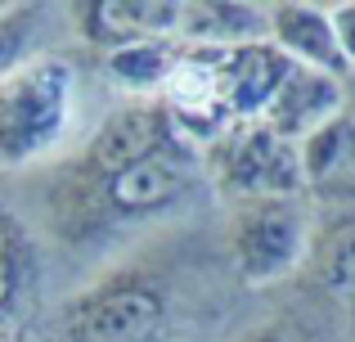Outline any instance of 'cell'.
<instances>
[{"label": "cell", "mask_w": 355, "mask_h": 342, "mask_svg": "<svg viewBox=\"0 0 355 342\" xmlns=\"http://www.w3.org/2000/svg\"><path fill=\"white\" fill-rule=\"evenodd\" d=\"M77 122V68L63 54H32L0 72V171L27 167L68 140Z\"/></svg>", "instance_id": "obj_1"}, {"label": "cell", "mask_w": 355, "mask_h": 342, "mask_svg": "<svg viewBox=\"0 0 355 342\" xmlns=\"http://www.w3.org/2000/svg\"><path fill=\"white\" fill-rule=\"evenodd\" d=\"M311 216L302 198H243L230 216V262L248 289L288 280L311 257Z\"/></svg>", "instance_id": "obj_2"}, {"label": "cell", "mask_w": 355, "mask_h": 342, "mask_svg": "<svg viewBox=\"0 0 355 342\" xmlns=\"http://www.w3.org/2000/svg\"><path fill=\"white\" fill-rule=\"evenodd\" d=\"M211 180L243 198H302V162L297 144L275 135L266 122H234L202 149Z\"/></svg>", "instance_id": "obj_3"}, {"label": "cell", "mask_w": 355, "mask_h": 342, "mask_svg": "<svg viewBox=\"0 0 355 342\" xmlns=\"http://www.w3.org/2000/svg\"><path fill=\"white\" fill-rule=\"evenodd\" d=\"M166 334V298L153 284L113 280L90 289L54 320L50 342H157Z\"/></svg>", "instance_id": "obj_4"}, {"label": "cell", "mask_w": 355, "mask_h": 342, "mask_svg": "<svg viewBox=\"0 0 355 342\" xmlns=\"http://www.w3.org/2000/svg\"><path fill=\"white\" fill-rule=\"evenodd\" d=\"M198 162H202V153L189 149L180 135H171L162 149L144 153L126 171L99 180V203H104V212H113L121 221L157 216V212L175 207L189 194L193 176H198Z\"/></svg>", "instance_id": "obj_5"}, {"label": "cell", "mask_w": 355, "mask_h": 342, "mask_svg": "<svg viewBox=\"0 0 355 342\" xmlns=\"http://www.w3.org/2000/svg\"><path fill=\"white\" fill-rule=\"evenodd\" d=\"M171 122H166V108L157 99H121L117 108H108L95 122V131L86 135V149H81V162L86 171L99 180L126 171L130 162H139L144 153L162 149L171 140Z\"/></svg>", "instance_id": "obj_6"}, {"label": "cell", "mask_w": 355, "mask_h": 342, "mask_svg": "<svg viewBox=\"0 0 355 342\" xmlns=\"http://www.w3.org/2000/svg\"><path fill=\"white\" fill-rule=\"evenodd\" d=\"M302 162V198H315L320 207L355 212V113L342 108L338 117L311 131L297 144Z\"/></svg>", "instance_id": "obj_7"}, {"label": "cell", "mask_w": 355, "mask_h": 342, "mask_svg": "<svg viewBox=\"0 0 355 342\" xmlns=\"http://www.w3.org/2000/svg\"><path fill=\"white\" fill-rule=\"evenodd\" d=\"M347 108V90H342V77H329V72L315 68H297L284 77V86L275 90L270 108L261 113V122L275 135H284L288 144H302L311 131H320L329 117H338Z\"/></svg>", "instance_id": "obj_8"}, {"label": "cell", "mask_w": 355, "mask_h": 342, "mask_svg": "<svg viewBox=\"0 0 355 342\" xmlns=\"http://www.w3.org/2000/svg\"><path fill=\"white\" fill-rule=\"evenodd\" d=\"M288 72H293V63L270 41L220 50V86H225L230 122H261V113L270 108V99L284 86Z\"/></svg>", "instance_id": "obj_9"}, {"label": "cell", "mask_w": 355, "mask_h": 342, "mask_svg": "<svg viewBox=\"0 0 355 342\" xmlns=\"http://www.w3.org/2000/svg\"><path fill=\"white\" fill-rule=\"evenodd\" d=\"M266 41L297 68H315V72H329V77L347 72L338 41H333L329 9H311V5L266 9Z\"/></svg>", "instance_id": "obj_10"}, {"label": "cell", "mask_w": 355, "mask_h": 342, "mask_svg": "<svg viewBox=\"0 0 355 342\" xmlns=\"http://www.w3.org/2000/svg\"><path fill=\"white\" fill-rule=\"evenodd\" d=\"M184 5H153V0H113V5H90L81 14V32L104 50L135 41H175L180 45Z\"/></svg>", "instance_id": "obj_11"}, {"label": "cell", "mask_w": 355, "mask_h": 342, "mask_svg": "<svg viewBox=\"0 0 355 342\" xmlns=\"http://www.w3.org/2000/svg\"><path fill=\"white\" fill-rule=\"evenodd\" d=\"M175 41H135V45H117L104 59V77L108 86H117L126 99H157L175 68Z\"/></svg>", "instance_id": "obj_12"}, {"label": "cell", "mask_w": 355, "mask_h": 342, "mask_svg": "<svg viewBox=\"0 0 355 342\" xmlns=\"http://www.w3.org/2000/svg\"><path fill=\"white\" fill-rule=\"evenodd\" d=\"M306 266L320 289L338 293V298L355 293V212H333L329 225L315 230Z\"/></svg>", "instance_id": "obj_13"}, {"label": "cell", "mask_w": 355, "mask_h": 342, "mask_svg": "<svg viewBox=\"0 0 355 342\" xmlns=\"http://www.w3.org/2000/svg\"><path fill=\"white\" fill-rule=\"evenodd\" d=\"M41 27H45V9H36V5H5L0 9V72H9L23 59L41 54V50H32Z\"/></svg>", "instance_id": "obj_14"}, {"label": "cell", "mask_w": 355, "mask_h": 342, "mask_svg": "<svg viewBox=\"0 0 355 342\" xmlns=\"http://www.w3.org/2000/svg\"><path fill=\"white\" fill-rule=\"evenodd\" d=\"M329 23H333V41H338L342 63H347V68H355V5L329 9Z\"/></svg>", "instance_id": "obj_15"}, {"label": "cell", "mask_w": 355, "mask_h": 342, "mask_svg": "<svg viewBox=\"0 0 355 342\" xmlns=\"http://www.w3.org/2000/svg\"><path fill=\"white\" fill-rule=\"evenodd\" d=\"M14 293H18V266L14 262H0V311L14 302Z\"/></svg>", "instance_id": "obj_16"}, {"label": "cell", "mask_w": 355, "mask_h": 342, "mask_svg": "<svg viewBox=\"0 0 355 342\" xmlns=\"http://www.w3.org/2000/svg\"><path fill=\"white\" fill-rule=\"evenodd\" d=\"M0 262H14V239H9L5 216H0Z\"/></svg>", "instance_id": "obj_17"}, {"label": "cell", "mask_w": 355, "mask_h": 342, "mask_svg": "<svg viewBox=\"0 0 355 342\" xmlns=\"http://www.w3.org/2000/svg\"><path fill=\"white\" fill-rule=\"evenodd\" d=\"M0 9H5V5H0Z\"/></svg>", "instance_id": "obj_18"}, {"label": "cell", "mask_w": 355, "mask_h": 342, "mask_svg": "<svg viewBox=\"0 0 355 342\" xmlns=\"http://www.w3.org/2000/svg\"><path fill=\"white\" fill-rule=\"evenodd\" d=\"M0 342H5V338H0Z\"/></svg>", "instance_id": "obj_19"}]
</instances>
